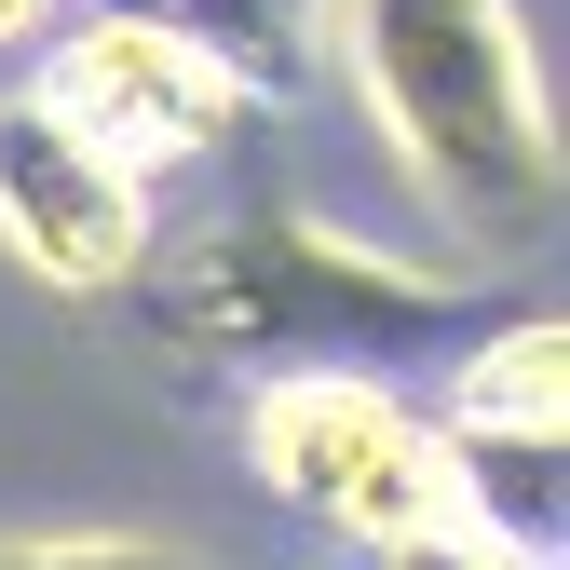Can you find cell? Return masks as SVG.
I'll list each match as a JSON object with an SVG mask.
<instances>
[{"label": "cell", "mask_w": 570, "mask_h": 570, "mask_svg": "<svg viewBox=\"0 0 570 570\" xmlns=\"http://www.w3.org/2000/svg\"><path fill=\"white\" fill-rule=\"evenodd\" d=\"M326 55L353 68L421 204H449L489 245H530L557 218V109L517 0H326Z\"/></svg>", "instance_id": "cell-1"}, {"label": "cell", "mask_w": 570, "mask_h": 570, "mask_svg": "<svg viewBox=\"0 0 570 570\" xmlns=\"http://www.w3.org/2000/svg\"><path fill=\"white\" fill-rule=\"evenodd\" d=\"M245 462L285 517H313L340 557H381V543H435L449 503V435L421 421L394 381L367 367H272L245 407Z\"/></svg>", "instance_id": "cell-2"}, {"label": "cell", "mask_w": 570, "mask_h": 570, "mask_svg": "<svg viewBox=\"0 0 570 570\" xmlns=\"http://www.w3.org/2000/svg\"><path fill=\"white\" fill-rule=\"evenodd\" d=\"M164 313L177 340H218V353H285V340H394V326H435L449 313V272L381 258L367 232L299 218V204H258V218L204 232L164 258Z\"/></svg>", "instance_id": "cell-3"}, {"label": "cell", "mask_w": 570, "mask_h": 570, "mask_svg": "<svg viewBox=\"0 0 570 570\" xmlns=\"http://www.w3.org/2000/svg\"><path fill=\"white\" fill-rule=\"evenodd\" d=\"M68 136H82L96 164H122L136 190H150L164 164H204V150H232V122H245V96H232V68L204 55V41H177L150 0H109V14H55V41H41V82H28Z\"/></svg>", "instance_id": "cell-4"}, {"label": "cell", "mask_w": 570, "mask_h": 570, "mask_svg": "<svg viewBox=\"0 0 570 570\" xmlns=\"http://www.w3.org/2000/svg\"><path fill=\"white\" fill-rule=\"evenodd\" d=\"M0 245L55 299H109V285L150 272V190L96 164L41 96H0Z\"/></svg>", "instance_id": "cell-5"}, {"label": "cell", "mask_w": 570, "mask_h": 570, "mask_svg": "<svg viewBox=\"0 0 570 570\" xmlns=\"http://www.w3.org/2000/svg\"><path fill=\"white\" fill-rule=\"evenodd\" d=\"M435 435H517V449H557L570 435V326L557 313H517V326H489L449 394H435Z\"/></svg>", "instance_id": "cell-6"}, {"label": "cell", "mask_w": 570, "mask_h": 570, "mask_svg": "<svg viewBox=\"0 0 570 570\" xmlns=\"http://www.w3.org/2000/svg\"><path fill=\"white\" fill-rule=\"evenodd\" d=\"M150 14H164L177 41L218 55L245 109H258V96H299L313 68H326V0H150Z\"/></svg>", "instance_id": "cell-7"}, {"label": "cell", "mask_w": 570, "mask_h": 570, "mask_svg": "<svg viewBox=\"0 0 570 570\" xmlns=\"http://www.w3.org/2000/svg\"><path fill=\"white\" fill-rule=\"evenodd\" d=\"M0 570H204L150 530H41V543H0Z\"/></svg>", "instance_id": "cell-8"}, {"label": "cell", "mask_w": 570, "mask_h": 570, "mask_svg": "<svg viewBox=\"0 0 570 570\" xmlns=\"http://www.w3.org/2000/svg\"><path fill=\"white\" fill-rule=\"evenodd\" d=\"M340 570H517V557H489V543L435 530V543H381V557H340Z\"/></svg>", "instance_id": "cell-9"}, {"label": "cell", "mask_w": 570, "mask_h": 570, "mask_svg": "<svg viewBox=\"0 0 570 570\" xmlns=\"http://www.w3.org/2000/svg\"><path fill=\"white\" fill-rule=\"evenodd\" d=\"M55 14H68V0H0V55H41V41H55Z\"/></svg>", "instance_id": "cell-10"}]
</instances>
